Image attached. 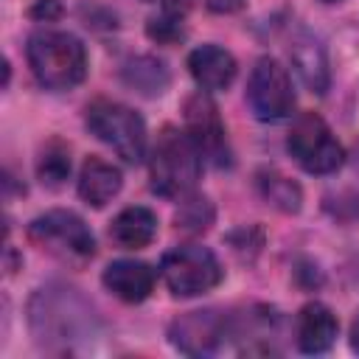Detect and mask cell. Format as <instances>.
<instances>
[{
    "label": "cell",
    "mask_w": 359,
    "mask_h": 359,
    "mask_svg": "<svg viewBox=\"0 0 359 359\" xmlns=\"http://www.w3.org/2000/svg\"><path fill=\"white\" fill-rule=\"evenodd\" d=\"M28 325L36 345L56 356L84 353L101 337V320L90 300L62 283H48L34 292Z\"/></svg>",
    "instance_id": "obj_1"
},
{
    "label": "cell",
    "mask_w": 359,
    "mask_h": 359,
    "mask_svg": "<svg viewBox=\"0 0 359 359\" xmlns=\"http://www.w3.org/2000/svg\"><path fill=\"white\" fill-rule=\"evenodd\" d=\"M28 65L48 90H70L87 76L84 45L65 31H36L28 36Z\"/></svg>",
    "instance_id": "obj_2"
},
{
    "label": "cell",
    "mask_w": 359,
    "mask_h": 359,
    "mask_svg": "<svg viewBox=\"0 0 359 359\" xmlns=\"http://www.w3.org/2000/svg\"><path fill=\"white\" fill-rule=\"evenodd\" d=\"M199 171L202 154L188 137V132H180L177 126H163L149 160L151 188L160 196H182L196 185Z\"/></svg>",
    "instance_id": "obj_3"
},
{
    "label": "cell",
    "mask_w": 359,
    "mask_h": 359,
    "mask_svg": "<svg viewBox=\"0 0 359 359\" xmlns=\"http://www.w3.org/2000/svg\"><path fill=\"white\" fill-rule=\"evenodd\" d=\"M87 129L126 163H140L146 154V123L126 104L95 98L87 107Z\"/></svg>",
    "instance_id": "obj_4"
},
{
    "label": "cell",
    "mask_w": 359,
    "mask_h": 359,
    "mask_svg": "<svg viewBox=\"0 0 359 359\" xmlns=\"http://www.w3.org/2000/svg\"><path fill=\"white\" fill-rule=\"evenodd\" d=\"M28 238L65 264H87L95 255V238L81 216L70 210H48L28 224Z\"/></svg>",
    "instance_id": "obj_5"
},
{
    "label": "cell",
    "mask_w": 359,
    "mask_h": 359,
    "mask_svg": "<svg viewBox=\"0 0 359 359\" xmlns=\"http://www.w3.org/2000/svg\"><path fill=\"white\" fill-rule=\"evenodd\" d=\"M286 149L309 174H331L342 165L345 157L339 140L317 112H303L294 118L286 137Z\"/></svg>",
    "instance_id": "obj_6"
},
{
    "label": "cell",
    "mask_w": 359,
    "mask_h": 359,
    "mask_svg": "<svg viewBox=\"0 0 359 359\" xmlns=\"http://www.w3.org/2000/svg\"><path fill=\"white\" fill-rule=\"evenodd\" d=\"M160 272H163L165 286L177 297L205 294L222 280V264L208 247H199V244H182L165 252Z\"/></svg>",
    "instance_id": "obj_7"
},
{
    "label": "cell",
    "mask_w": 359,
    "mask_h": 359,
    "mask_svg": "<svg viewBox=\"0 0 359 359\" xmlns=\"http://www.w3.org/2000/svg\"><path fill=\"white\" fill-rule=\"evenodd\" d=\"M182 112H185V132L199 149V154L208 163L227 168L233 163V151H230V140H227V129L222 123L219 107L210 101V95L208 93L188 95Z\"/></svg>",
    "instance_id": "obj_8"
},
{
    "label": "cell",
    "mask_w": 359,
    "mask_h": 359,
    "mask_svg": "<svg viewBox=\"0 0 359 359\" xmlns=\"http://www.w3.org/2000/svg\"><path fill=\"white\" fill-rule=\"evenodd\" d=\"M247 101L258 121H280L292 112L294 107L292 81H289L286 67L278 59L261 56L255 62L250 73V84H247Z\"/></svg>",
    "instance_id": "obj_9"
},
{
    "label": "cell",
    "mask_w": 359,
    "mask_h": 359,
    "mask_svg": "<svg viewBox=\"0 0 359 359\" xmlns=\"http://www.w3.org/2000/svg\"><path fill=\"white\" fill-rule=\"evenodd\" d=\"M230 334H233L230 320L222 311H216V309L188 311V314L177 317L171 323V328H168V337H171L174 348L188 353V356L216 353Z\"/></svg>",
    "instance_id": "obj_10"
},
{
    "label": "cell",
    "mask_w": 359,
    "mask_h": 359,
    "mask_svg": "<svg viewBox=\"0 0 359 359\" xmlns=\"http://www.w3.org/2000/svg\"><path fill=\"white\" fill-rule=\"evenodd\" d=\"M339 323L334 311L323 303H306L294 323V339L303 353H323L334 345Z\"/></svg>",
    "instance_id": "obj_11"
},
{
    "label": "cell",
    "mask_w": 359,
    "mask_h": 359,
    "mask_svg": "<svg viewBox=\"0 0 359 359\" xmlns=\"http://www.w3.org/2000/svg\"><path fill=\"white\" fill-rule=\"evenodd\" d=\"M289 56H292V67L297 70L300 81L311 93L323 95L331 84V70H328V56H325L323 42L311 34H300L289 48Z\"/></svg>",
    "instance_id": "obj_12"
},
{
    "label": "cell",
    "mask_w": 359,
    "mask_h": 359,
    "mask_svg": "<svg viewBox=\"0 0 359 359\" xmlns=\"http://www.w3.org/2000/svg\"><path fill=\"white\" fill-rule=\"evenodd\" d=\"M104 286L123 303H140L154 289V269L143 261H112L104 269Z\"/></svg>",
    "instance_id": "obj_13"
},
{
    "label": "cell",
    "mask_w": 359,
    "mask_h": 359,
    "mask_svg": "<svg viewBox=\"0 0 359 359\" xmlns=\"http://www.w3.org/2000/svg\"><path fill=\"white\" fill-rule=\"evenodd\" d=\"M188 70L202 90H224L236 79V59L230 50H224L219 45H202V48L191 50Z\"/></svg>",
    "instance_id": "obj_14"
},
{
    "label": "cell",
    "mask_w": 359,
    "mask_h": 359,
    "mask_svg": "<svg viewBox=\"0 0 359 359\" xmlns=\"http://www.w3.org/2000/svg\"><path fill=\"white\" fill-rule=\"evenodd\" d=\"M118 191H121V171L101 157H87L79 174V196L93 208H104Z\"/></svg>",
    "instance_id": "obj_15"
},
{
    "label": "cell",
    "mask_w": 359,
    "mask_h": 359,
    "mask_svg": "<svg viewBox=\"0 0 359 359\" xmlns=\"http://www.w3.org/2000/svg\"><path fill=\"white\" fill-rule=\"evenodd\" d=\"M154 233H157V216L143 205H132L121 210L109 224V238L123 250L146 247L154 238Z\"/></svg>",
    "instance_id": "obj_16"
},
{
    "label": "cell",
    "mask_w": 359,
    "mask_h": 359,
    "mask_svg": "<svg viewBox=\"0 0 359 359\" xmlns=\"http://www.w3.org/2000/svg\"><path fill=\"white\" fill-rule=\"evenodd\" d=\"M123 81L129 87H135L140 95L154 98V95L165 93V87H168V70L154 56H135V59H129L123 65Z\"/></svg>",
    "instance_id": "obj_17"
},
{
    "label": "cell",
    "mask_w": 359,
    "mask_h": 359,
    "mask_svg": "<svg viewBox=\"0 0 359 359\" xmlns=\"http://www.w3.org/2000/svg\"><path fill=\"white\" fill-rule=\"evenodd\" d=\"M258 191H261V196L272 205V208H278V210H283V213H297L300 210V202H303V194H300V188H297V182H292L289 177H283L280 171H261L258 174Z\"/></svg>",
    "instance_id": "obj_18"
},
{
    "label": "cell",
    "mask_w": 359,
    "mask_h": 359,
    "mask_svg": "<svg viewBox=\"0 0 359 359\" xmlns=\"http://www.w3.org/2000/svg\"><path fill=\"white\" fill-rule=\"evenodd\" d=\"M70 174V149L62 140H50L36 160V177L48 188H59Z\"/></svg>",
    "instance_id": "obj_19"
},
{
    "label": "cell",
    "mask_w": 359,
    "mask_h": 359,
    "mask_svg": "<svg viewBox=\"0 0 359 359\" xmlns=\"http://www.w3.org/2000/svg\"><path fill=\"white\" fill-rule=\"evenodd\" d=\"M177 230H185V233H205L210 224H213V205L208 196H188L180 202L177 208Z\"/></svg>",
    "instance_id": "obj_20"
},
{
    "label": "cell",
    "mask_w": 359,
    "mask_h": 359,
    "mask_svg": "<svg viewBox=\"0 0 359 359\" xmlns=\"http://www.w3.org/2000/svg\"><path fill=\"white\" fill-rule=\"evenodd\" d=\"M149 36L157 42H174L182 36V14L180 11H165L163 17H154L149 22Z\"/></svg>",
    "instance_id": "obj_21"
},
{
    "label": "cell",
    "mask_w": 359,
    "mask_h": 359,
    "mask_svg": "<svg viewBox=\"0 0 359 359\" xmlns=\"http://www.w3.org/2000/svg\"><path fill=\"white\" fill-rule=\"evenodd\" d=\"M59 14H62L59 0H36V6L31 8V17H36V20H56Z\"/></svg>",
    "instance_id": "obj_22"
},
{
    "label": "cell",
    "mask_w": 359,
    "mask_h": 359,
    "mask_svg": "<svg viewBox=\"0 0 359 359\" xmlns=\"http://www.w3.org/2000/svg\"><path fill=\"white\" fill-rule=\"evenodd\" d=\"M205 3H208V8L216 11V14H233V11H238L247 0H205Z\"/></svg>",
    "instance_id": "obj_23"
},
{
    "label": "cell",
    "mask_w": 359,
    "mask_h": 359,
    "mask_svg": "<svg viewBox=\"0 0 359 359\" xmlns=\"http://www.w3.org/2000/svg\"><path fill=\"white\" fill-rule=\"evenodd\" d=\"M351 348L359 353V317H356L353 325H351Z\"/></svg>",
    "instance_id": "obj_24"
},
{
    "label": "cell",
    "mask_w": 359,
    "mask_h": 359,
    "mask_svg": "<svg viewBox=\"0 0 359 359\" xmlns=\"http://www.w3.org/2000/svg\"><path fill=\"white\" fill-rule=\"evenodd\" d=\"M323 3H337V0H323Z\"/></svg>",
    "instance_id": "obj_25"
}]
</instances>
